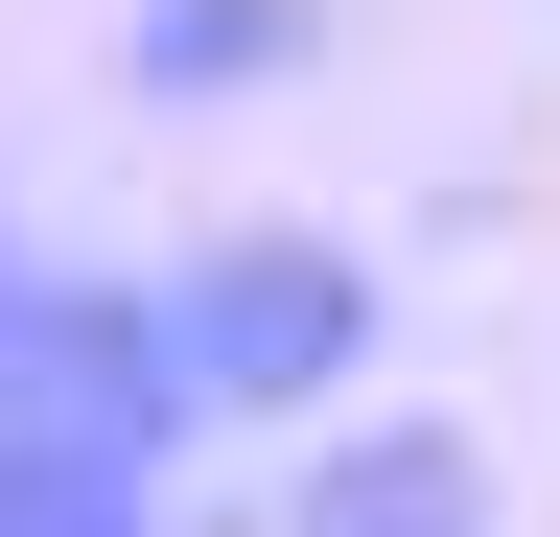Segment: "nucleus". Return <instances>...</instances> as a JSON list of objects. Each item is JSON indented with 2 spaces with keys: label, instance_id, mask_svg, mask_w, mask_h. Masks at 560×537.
Returning a JSON list of instances; mask_svg holds the SVG:
<instances>
[{
  "label": "nucleus",
  "instance_id": "obj_1",
  "mask_svg": "<svg viewBox=\"0 0 560 537\" xmlns=\"http://www.w3.org/2000/svg\"><path fill=\"white\" fill-rule=\"evenodd\" d=\"M187 351L164 281H24L0 304V537H140L187 467Z\"/></svg>",
  "mask_w": 560,
  "mask_h": 537
},
{
  "label": "nucleus",
  "instance_id": "obj_2",
  "mask_svg": "<svg viewBox=\"0 0 560 537\" xmlns=\"http://www.w3.org/2000/svg\"><path fill=\"white\" fill-rule=\"evenodd\" d=\"M164 351L210 421H327L350 374H374V257L350 234H210L164 281Z\"/></svg>",
  "mask_w": 560,
  "mask_h": 537
},
{
  "label": "nucleus",
  "instance_id": "obj_3",
  "mask_svg": "<svg viewBox=\"0 0 560 537\" xmlns=\"http://www.w3.org/2000/svg\"><path fill=\"white\" fill-rule=\"evenodd\" d=\"M304 47H327V0H140L117 71L140 94H257V71H304Z\"/></svg>",
  "mask_w": 560,
  "mask_h": 537
},
{
  "label": "nucleus",
  "instance_id": "obj_5",
  "mask_svg": "<svg viewBox=\"0 0 560 537\" xmlns=\"http://www.w3.org/2000/svg\"><path fill=\"white\" fill-rule=\"evenodd\" d=\"M0 304H24V234H0Z\"/></svg>",
  "mask_w": 560,
  "mask_h": 537
},
{
  "label": "nucleus",
  "instance_id": "obj_4",
  "mask_svg": "<svg viewBox=\"0 0 560 537\" xmlns=\"http://www.w3.org/2000/svg\"><path fill=\"white\" fill-rule=\"evenodd\" d=\"M444 514H467V444L444 421H350L304 467V537H444Z\"/></svg>",
  "mask_w": 560,
  "mask_h": 537
}]
</instances>
